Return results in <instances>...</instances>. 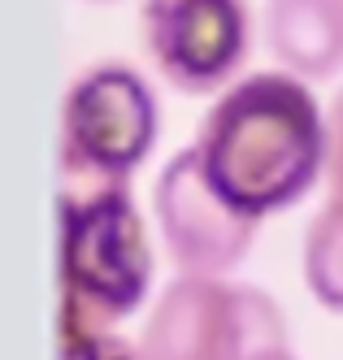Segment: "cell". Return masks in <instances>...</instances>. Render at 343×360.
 Here are the masks:
<instances>
[{
  "label": "cell",
  "instance_id": "6da1fadb",
  "mask_svg": "<svg viewBox=\"0 0 343 360\" xmlns=\"http://www.w3.org/2000/svg\"><path fill=\"white\" fill-rule=\"evenodd\" d=\"M192 148L213 191L266 221L326 178V109L296 74L256 70L208 105Z\"/></svg>",
  "mask_w": 343,
  "mask_h": 360
},
{
  "label": "cell",
  "instance_id": "5b68a950",
  "mask_svg": "<svg viewBox=\"0 0 343 360\" xmlns=\"http://www.w3.org/2000/svg\"><path fill=\"white\" fill-rule=\"evenodd\" d=\"M139 44L182 96H222L252 53L248 0H139Z\"/></svg>",
  "mask_w": 343,
  "mask_h": 360
},
{
  "label": "cell",
  "instance_id": "9c48e42d",
  "mask_svg": "<svg viewBox=\"0 0 343 360\" xmlns=\"http://www.w3.org/2000/svg\"><path fill=\"white\" fill-rule=\"evenodd\" d=\"M326 204L343 209V87L326 105Z\"/></svg>",
  "mask_w": 343,
  "mask_h": 360
},
{
  "label": "cell",
  "instance_id": "7c38bea8",
  "mask_svg": "<svg viewBox=\"0 0 343 360\" xmlns=\"http://www.w3.org/2000/svg\"><path fill=\"white\" fill-rule=\"evenodd\" d=\"M87 5H113V0H87Z\"/></svg>",
  "mask_w": 343,
  "mask_h": 360
},
{
  "label": "cell",
  "instance_id": "3957f363",
  "mask_svg": "<svg viewBox=\"0 0 343 360\" xmlns=\"http://www.w3.org/2000/svg\"><path fill=\"white\" fill-rule=\"evenodd\" d=\"M161 109L135 65L92 61L70 79L61 100V187H130L156 148Z\"/></svg>",
  "mask_w": 343,
  "mask_h": 360
},
{
  "label": "cell",
  "instance_id": "277c9868",
  "mask_svg": "<svg viewBox=\"0 0 343 360\" xmlns=\"http://www.w3.org/2000/svg\"><path fill=\"white\" fill-rule=\"evenodd\" d=\"M292 347L282 304L230 278H174L144 317V360H266Z\"/></svg>",
  "mask_w": 343,
  "mask_h": 360
},
{
  "label": "cell",
  "instance_id": "8992f818",
  "mask_svg": "<svg viewBox=\"0 0 343 360\" xmlns=\"http://www.w3.org/2000/svg\"><path fill=\"white\" fill-rule=\"evenodd\" d=\"M152 221L178 278H226L252 252L261 221L226 204L204 178L196 148H178L156 169Z\"/></svg>",
  "mask_w": 343,
  "mask_h": 360
},
{
  "label": "cell",
  "instance_id": "52a82bcc",
  "mask_svg": "<svg viewBox=\"0 0 343 360\" xmlns=\"http://www.w3.org/2000/svg\"><path fill=\"white\" fill-rule=\"evenodd\" d=\"M261 31L270 57L304 83L343 70V0H266Z\"/></svg>",
  "mask_w": 343,
  "mask_h": 360
},
{
  "label": "cell",
  "instance_id": "30bf717a",
  "mask_svg": "<svg viewBox=\"0 0 343 360\" xmlns=\"http://www.w3.org/2000/svg\"><path fill=\"white\" fill-rule=\"evenodd\" d=\"M57 360H144V356H139V343H130V339H122V334L104 330V334H96V339L57 347Z\"/></svg>",
  "mask_w": 343,
  "mask_h": 360
},
{
  "label": "cell",
  "instance_id": "7a4b0ae2",
  "mask_svg": "<svg viewBox=\"0 0 343 360\" xmlns=\"http://www.w3.org/2000/svg\"><path fill=\"white\" fill-rule=\"evenodd\" d=\"M152 243L130 187H61L57 204V347L96 339L144 304Z\"/></svg>",
  "mask_w": 343,
  "mask_h": 360
},
{
  "label": "cell",
  "instance_id": "8fae6325",
  "mask_svg": "<svg viewBox=\"0 0 343 360\" xmlns=\"http://www.w3.org/2000/svg\"><path fill=\"white\" fill-rule=\"evenodd\" d=\"M266 360H296V352L287 347V352H274V356H266Z\"/></svg>",
  "mask_w": 343,
  "mask_h": 360
},
{
  "label": "cell",
  "instance_id": "ba28073f",
  "mask_svg": "<svg viewBox=\"0 0 343 360\" xmlns=\"http://www.w3.org/2000/svg\"><path fill=\"white\" fill-rule=\"evenodd\" d=\"M300 269L304 287L326 313L343 317V209L322 204L304 226V248H300Z\"/></svg>",
  "mask_w": 343,
  "mask_h": 360
}]
</instances>
